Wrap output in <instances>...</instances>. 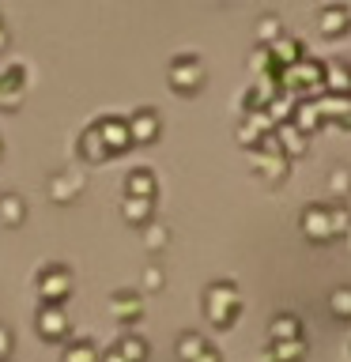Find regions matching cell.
I'll list each match as a JSON object with an SVG mask.
<instances>
[{
  "instance_id": "30bf717a",
  "label": "cell",
  "mask_w": 351,
  "mask_h": 362,
  "mask_svg": "<svg viewBox=\"0 0 351 362\" xmlns=\"http://www.w3.org/2000/svg\"><path fill=\"white\" fill-rule=\"evenodd\" d=\"M129 136H132V147L136 144H155L159 136H163V117H159V110L151 106H140L136 113H129Z\"/></svg>"
},
{
  "instance_id": "ac0fdd59",
  "label": "cell",
  "mask_w": 351,
  "mask_h": 362,
  "mask_svg": "<svg viewBox=\"0 0 351 362\" xmlns=\"http://www.w3.org/2000/svg\"><path fill=\"white\" fill-rule=\"evenodd\" d=\"M317 110H321L325 124L333 121V124L351 132V95H321L317 98Z\"/></svg>"
},
{
  "instance_id": "4316f807",
  "label": "cell",
  "mask_w": 351,
  "mask_h": 362,
  "mask_svg": "<svg viewBox=\"0 0 351 362\" xmlns=\"http://www.w3.org/2000/svg\"><path fill=\"white\" fill-rule=\"evenodd\" d=\"M23 219H27V200H23L19 192H4V197H0V223L23 226Z\"/></svg>"
},
{
  "instance_id": "5bb4252c",
  "label": "cell",
  "mask_w": 351,
  "mask_h": 362,
  "mask_svg": "<svg viewBox=\"0 0 351 362\" xmlns=\"http://www.w3.org/2000/svg\"><path fill=\"white\" fill-rule=\"evenodd\" d=\"M265 49H268L272 61H276L280 72H283V68H291V64H299L302 57H306V45H302L299 38H294V34H287V30H283L272 45H265Z\"/></svg>"
},
{
  "instance_id": "e575fe53",
  "label": "cell",
  "mask_w": 351,
  "mask_h": 362,
  "mask_svg": "<svg viewBox=\"0 0 351 362\" xmlns=\"http://www.w3.org/2000/svg\"><path fill=\"white\" fill-rule=\"evenodd\" d=\"M11 351H16V336H11V328L0 325V362H8Z\"/></svg>"
},
{
  "instance_id": "484cf974",
  "label": "cell",
  "mask_w": 351,
  "mask_h": 362,
  "mask_svg": "<svg viewBox=\"0 0 351 362\" xmlns=\"http://www.w3.org/2000/svg\"><path fill=\"white\" fill-rule=\"evenodd\" d=\"M155 200H136V197H125L121 200V215H125V223H132V226H147L155 219Z\"/></svg>"
},
{
  "instance_id": "5b68a950",
  "label": "cell",
  "mask_w": 351,
  "mask_h": 362,
  "mask_svg": "<svg viewBox=\"0 0 351 362\" xmlns=\"http://www.w3.org/2000/svg\"><path fill=\"white\" fill-rule=\"evenodd\" d=\"M166 83L174 95H197L204 87V64L197 53H178L174 61L166 64Z\"/></svg>"
},
{
  "instance_id": "f35d334b",
  "label": "cell",
  "mask_w": 351,
  "mask_h": 362,
  "mask_svg": "<svg viewBox=\"0 0 351 362\" xmlns=\"http://www.w3.org/2000/svg\"><path fill=\"white\" fill-rule=\"evenodd\" d=\"M0 151H4V140H0Z\"/></svg>"
},
{
  "instance_id": "7402d4cb",
  "label": "cell",
  "mask_w": 351,
  "mask_h": 362,
  "mask_svg": "<svg viewBox=\"0 0 351 362\" xmlns=\"http://www.w3.org/2000/svg\"><path fill=\"white\" fill-rule=\"evenodd\" d=\"M76 151H79V158L84 163H91V166H98V163H106V147H102V140H98V132H95V124H87L84 132L76 136Z\"/></svg>"
},
{
  "instance_id": "8992f818",
  "label": "cell",
  "mask_w": 351,
  "mask_h": 362,
  "mask_svg": "<svg viewBox=\"0 0 351 362\" xmlns=\"http://www.w3.org/2000/svg\"><path fill=\"white\" fill-rule=\"evenodd\" d=\"M299 230H302L306 242H313V245L333 242V211H328V204H306L302 215H299Z\"/></svg>"
},
{
  "instance_id": "8d00e7d4",
  "label": "cell",
  "mask_w": 351,
  "mask_h": 362,
  "mask_svg": "<svg viewBox=\"0 0 351 362\" xmlns=\"http://www.w3.org/2000/svg\"><path fill=\"white\" fill-rule=\"evenodd\" d=\"M98 362H125L121 355H117V351H113V347H106V351H102V355H98Z\"/></svg>"
},
{
  "instance_id": "603a6c76",
  "label": "cell",
  "mask_w": 351,
  "mask_h": 362,
  "mask_svg": "<svg viewBox=\"0 0 351 362\" xmlns=\"http://www.w3.org/2000/svg\"><path fill=\"white\" fill-rule=\"evenodd\" d=\"M102 351L95 347V339L87 336H68L64 339V351H61V362H98Z\"/></svg>"
},
{
  "instance_id": "74e56055",
  "label": "cell",
  "mask_w": 351,
  "mask_h": 362,
  "mask_svg": "<svg viewBox=\"0 0 351 362\" xmlns=\"http://www.w3.org/2000/svg\"><path fill=\"white\" fill-rule=\"evenodd\" d=\"M8 49V27H0V53Z\"/></svg>"
},
{
  "instance_id": "f1b7e54d",
  "label": "cell",
  "mask_w": 351,
  "mask_h": 362,
  "mask_svg": "<svg viewBox=\"0 0 351 362\" xmlns=\"http://www.w3.org/2000/svg\"><path fill=\"white\" fill-rule=\"evenodd\" d=\"M283 34V23L280 16H272V11H265V16L257 19V45H272Z\"/></svg>"
},
{
  "instance_id": "9a60e30c",
  "label": "cell",
  "mask_w": 351,
  "mask_h": 362,
  "mask_svg": "<svg viewBox=\"0 0 351 362\" xmlns=\"http://www.w3.org/2000/svg\"><path fill=\"white\" fill-rule=\"evenodd\" d=\"M84 192V174L79 170H61L50 177V200L53 204H72Z\"/></svg>"
},
{
  "instance_id": "2e32d148",
  "label": "cell",
  "mask_w": 351,
  "mask_h": 362,
  "mask_svg": "<svg viewBox=\"0 0 351 362\" xmlns=\"http://www.w3.org/2000/svg\"><path fill=\"white\" fill-rule=\"evenodd\" d=\"M125 197L155 200V197H159V177H155V170H147V166L129 170V174H125Z\"/></svg>"
},
{
  "instance_id": "7c38bea8",
  "label": "cell",
  "mask_w": 351,
  "mask_h": 362,
  "mask_svg": "<svg viewBox=\"0 0 351 362\" xmlns=\"http://www.w3.org/2000/svg\"><path fill=\"white\" fill-rule=\"evenodd\" d=\"M268 132H276V124H272L265 113H246L242 121H238L234 129V140L246 147V151H253V147H260V140H265Z\"/></svg>"
},
{
  "instance_id": "1f68e13d",
  "label": "cell",
  "mask_w": 351,
  "mask_h": 362,
  "mask_svg": "<svg viewBox=\"0 0 351 362\" xmlns=\"http://www.w3.org/2000/svg\"><path fill=\"white\" fill-rule=\"evenodd\" d=\"M166 242H170V230H166L163 223L151 219V223L144 226V245L151 249V253H155V249H166Z\"/></svg>"
},
{
  "instance_id": "9c48e42d",
  "label": "cell",
  "mask_w": 351,
  "mask_h": 362,
  "mask_svg": "<svg viewBox=\"0 0 351 362\" xmlns=\"http://www.w3.org/2000/svg\"><path fill=\"white\" fill-rule=\"evenodd\" d=\"M34 328H38L42 339L57 344V339H68V332H72V321H68V310H64V305H38V313H34Z\"/></svg>"
},
{
  "instance_id": "d4e9b609",
  "label": "cell",
  "mask_w": 351,
  "mask_h": 362,
  "mask_svg": "<svg viewBox=\"0 0 351 362\" xmlns=\"http://www.w3.org/2000/svg\"><path fill=\"white\" fill-rule=\"evenodd\" d=\"M113 351H117L125 362H147V339L140 332H121Z\"/></svg>"
},
{
  "instance_id": "4dcf8cb0",
  "label": "cell",
  "mask_w": 351,
  "mask_h": 362,
  "mask_svg": "<svg viewBox=\"0 0 351 362\" xmlns=\"http://www.w3.org/2000/svg\"><path fill=\"white\" fill-rule=\"evenodd\" d=\"M328 310H333L340 321H351V287H336L328 294Z\"/></svg>"
},
{
  "instance_id": "d6a6232c",
  "label": "cell",
  "mask_w": 351,
  "mask_h": 362,
  "mask_svg": "<svg viewBox=\"0 0 351 362\" xmlns=\"http://www.w3.org/2000/svg\"><path fill=\"white\" fill-rule=\"evenodd\" d=\"M328 211H333V242H336V238H344V234H351V211H347V204H328Z\"/></svg>"
},
{
  "instance_id": "4fadbf2b",
  "label": "cell",
  "mask_w": 351,
  "mask_h": 362,
  "mask_svg": "<svg viewBox=\"0 0 351 362\" xmlns=\"http://www.w3.org/2000/svg\"><path fill=\"white\" fill-rule=\"evenodd\" d=\"M317 30L325 38H340V34L351 30V8L347 4H325L317 11Z\"/></svg>"
},
{
  "instance_id": "44dd1931",
  "label": "cell",
  "mask_w": 351,
  "mask_h": 362,
  "mask_svg": "<svg viewBox=\"0 0 351 362\" xmlns=\"http://www.w3.org/2000/svg\"><path fill=\"white\" fill-rule=\"evenodd\" d=\"M272 136H276V144H280V151L283 155H287L291 158V163H294V158H302L306 151H310V140H306V136L299 132V129H294V124L287 121V124H276V132H272Z\"/></svg>"
},
{
  "instance_id": "6da1fadb",
  "label": "cell",
  "mask_w": 351,
  "mask_h": 362,
  "mask_svg": "<svg viewBox=\"0 0 351 362\" xmlns=\"http://www.w3.org/2000/svg\"><path fill=\"white\" fill-rule=\"evenodd\" d=\"M238 313H242V294H238V283L234 279H212L204 287V317H208L212 328L226 332Z\"/></svg>"
},
{
  "instance_id": "3957f363",
  "label": "cell",
  "mask_w": 351,
  "mask_h": 362,
  "mask_svg": "<svg viewBox=\"0 0 351 362\" xmlns=\"http://www.w3.org/2000/svg\"><path fill=\"white\" fill-rule=\"evenodd\" d=\"M249 170L260 177V181H268V185H283L291 174V158L280 151V144H276V136H265L260 140V147H253L249 151Z\"/></svg>"
},
{
  "instance_id": "e0dca14e",
  "label": "cell",
  "mask_w": 351,
  "mask_h": 362,
  "mask_svg": "<svg viewBox=\"0 0 351 362\" xmlns=\"http://www.w3.org/2000/svg\"><path fill=\"white\" fill-rule=\"evenodd\" d=\"M291 124L306 136V140H310L313 132H321V129H325V117H321V110H317V98H302V102H294Z\"/></svg>"
},
{
  "instance_id": "52a82bcc",
  "label": "cell",
  "mask_w": 351,
  "mask_h": 362,
  "mask_svg": "<svg viewBox=\"0 0 351 362\" xmlns=\"http://www.w3.org/2000/svg\"><path fill=\"white\" fill-rule=\"evenodd\" d=\"M23 90H27V64L4 61L0 64V110H19Z\"/></svg>"
},
{
  "instance_id": "ab89813d",
  "label": "cell",
  "mask_w": 351,
  "mask_h": 362,
  "mask_svg": "<svg viewBox=\"0 0 351 362\" xmlns=\"http://www.w3.org/2000/svg\"><path fill=\"white\" fill-rule=\"evenodd\" d=\"M347 355H351V344H347Z\"/></svg>"
},
{
  "instance_id": "d6986e66",
  "label": "cell",
  "mask_w": 351,
  "mask_h": 362,
  "mask_svg": "<svg viewBox=\"0 0 351 362\" xmlns=\"http://www.w3.org/2000/svg\"><path fill=\"white\" fill-rule=\"evenodd\" d=\"M306 351H310V339L306 336H299V339H272L265 362H302Z\"/></svg>"
},
{
  "instance_id": "d590c367",
  "label": "cell",
  "mask_w": 351,
  "mask_h": 362,
  "mask_svg": "<svg viewBox=\"0 0 351 362\" xmlns=\"http://www.w3.org/2000/svg\"><path fill=\"white\" fill-rule=\"evenodd\" d=\"M192 362H223V355H219V351H215V347L208 344V347H204V351H200V355L192 358Z\"/></svg>"
},
{
  "instance_id": "ffe728a7",
  "label": "cell",
  "mask_w": 351,
  "mask_h": 362,
  "mask_svg": "<svg viewBox=\"0 0 351 362\" xmlns=\"http://www.w3.org/2000/svg\"><path fill=\"white\" fill-rule=\"evenodd\" d=\"M325 95H351V61H325Z\"/></svg>"
},
{
  "instance_id": "7a4b0ae2",
  "label": "cell",
  "mask_w": 351,
  "mask_h": 362,
  "mask_svg": "<svg viewBox=\"0 0 351 362\" xmlns=\"http://www.w3.org/2000/svg\"><path fill=\"white\" fill-rule=\"evenodd\" d=\"M280 90H287L294 102L302 98H321L325 95V61L317 57H302L299 64L280 72Z\"/></svg>"
},
{
  "instance_id": "836d02e7",
  "label": "cell",
  "mask_w": 351,
  "mask_h": 362,
  "mask_svg": "<svg viewBox=\"0 0 351 362\" xmlns=\"http://www.w3.org/2000/svg\"><path fill=\"white\" fill-rule=\"evenodd\" d=\"M163 283H166V272L159 268V264H147L144 268V287L147 291H163Z\"/></svg>"
},
{
  "instance_id": "cb8c5ba5",
  "label": "cell",
  "mask_w": 351,
  "mask_h": 362,
  "mask_svg": "<svg viewBox=\"0 0 351 362\" xmlns=\"http://www.w3.org/2000/svg\"><path fill=\"white\" fill-rule=\"evenodd\" d=\"M299 336H306L299 313H276L268 321V339H299Z\"/></svg>"
},
{
  "instance_id": "ba28073f",
  "label": "cell",
  "mask_w": 351,
  "mask_h": 362,
  "mask_svg": "<svg viewBox=\"0 0 351 362\" xmlns=\"http://www.w3.org/2000/svg\"><path fill=\"white\" fill-rule=\"evenodd\" d=\"M95 124V132H98V140L102 147H106V155H125L132 147V136H129V121L117 117V113H106V117H98V121H91Z\"/></svg>"
},
{
  "instance_id": "83f0119b",
  "label": "cell",
  "mask_w": 351,
  "mask_h": 362,
  "mask_svg": "<svg viewBox=\"0 0 351 362\" xmlns=\"http://www.w3.org/2000/svg\"><path fill=\"white\" fill-rule=\"evenodd\" d=\"M204 347H208V339H204L200 332H181V336H178V344H174V351H178V358H181V362H192Z\"/></svg>"
},
{
  "instance_id": "277c9868",
  "label": "cell",
  "mask_w": 351,
  "mask_h": 362,
  "mask_svg": "<svg viewBox=\"0 0 351 362\" xmlns=\"http://www.w3.org/2000/svg\"><path fill=\"white\" fill-rule=\"evenodd\" d=\"M72 268L68 264H45L38 268V276H34V291H38L42 305H64L68 298H72Z\"/></svg>"
},
{
  "instance_id": "f546056e",
  "label": "cell",
  "mask_w": 351,
  "mask_h": 362,
  "mask_svg": "<svg viewBox=\"0 0 351 362\" xmlns=\"http://www.w3.org/2000/svg\"><path fill=\"white\" fill-rule=\"evenodd\" d=\"M328 192L336 197V204H344L351 197V170L347 166H336L333 174H328Z\"/></svg>"
},
{
  "instance_id": "8fae6325",
  "label": "cell",
  "mask_w": 351,
  "mask_h": 362,
  "mask_svg": "<svg viewBox=\"0 0 351 362\" xmlns=\"http://www.w3.org/2000/svg\"><path fill=\"white\" fill-rule=\"evenodd\" d=\"M110 313H113V321L117 325H136L144 317V294L140 291H129V287H121V291H113L110 294Z\"/></svg>"
}]
</instances>
